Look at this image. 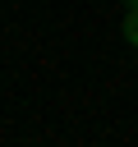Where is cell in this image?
<instances>
[{
    "label": "cell",
    "mask_w": 138,
    "mask_h": 147,
    "mask_svg": "<svg viewBox=\"0 0 138 147\" xmlns=\"http://www.w3.org/2000/svg\"><path fill=\"white\" fill-rule=\"evenodd\" d=\"M124 41H129V46H138V5L124 14Z\"/></svg>",
    "instance_id": "1"
},
{
    "label": "cell",
    "mask_w": 138,
    "mask_h": 147,
    "mask_svg": "<svg viewBox=\"0 0 138 147\" xmlns=\"http://www.w3.org/2000/svg\"><path fill=\"white\" fill-rule=\"evenodd\" d=\"M133 5H138V0H129V9H133Z\"/></svg>",
    "instance_id": "2"
}]
</instances>
